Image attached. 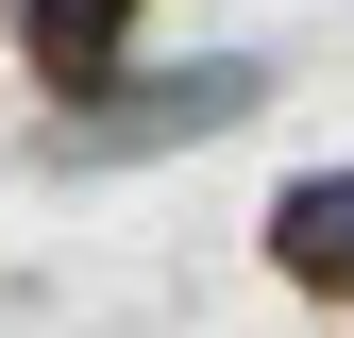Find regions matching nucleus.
Masks as SVG:
<instances>
[{"mask_svg":"<svg viewBox=\"0 0 354 338\" xmlns=\"http://www.w3.org/2000/svg\"><path fill=\"white\" fill-rule=\"evenodd\" d=\"M270 254L304 287H354V169H304V186L270 203Z\"/></svg>","mask_w":354,"mask_h":338,"instance_id":"nucleus-2","label":"nucleus"},{"mask_svg":"<svg viewBox=\"0 0 354 338\" xmlns=\"http://www.w3.org/2000/svg\"><path fill=\"white\" fill-rule=\"evenodd\" d=\"M253 102H270V68H253V51H203V68H152V84H84L68 152H152V136H236Z\"/></svg>","mask_w":354,"mask_h":338,"instance_id":"nucleus-1","label":"nucleus"},{"mask_svg":"<svg viewBox=\"0 0 354 338\" xmlns=\"http://www.w3.org/2000/svg\"><path fill=\"white\" fill-rule=\"evenodd\" d=\"M17 34H34V68H51V84H102L118 34H136V0H17Z\"/></svg>","mask_w":354,"mask_h":338,"instance_id":"nucleus-3","label":"nucleus"}]
</instances>
